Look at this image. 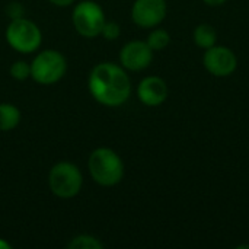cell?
Listing matches in <instances>:
<instances>
[{
  "instance_id": "obj_14",
  "label": "cell",
  "mask_w": 249,
  "mask_h": 249,
  "mask_svg": "<svg viewBox=\"0 0 249 249\" xmlns=\"http://www.w3.org/2000/svg\"><path fill=\"white\" fill-rule=\"evenodd\" d=\"M67 248L70 249H102L104 245L99 242L95 236L90 235H79L71 242L67 244Z\"/></svg>"
},
{
  "instance_id": "obj_19",
  "label": "cell",
  "mask_w": 249,
  "mask_h": 249,
  "mask_svg": "<svg viewBox=\"0 0 249 249\" xmlns=\"http://www.w3.org/2000/svg\"><path fill=\"white\" fill-rule=\"evenodd\" d=\"M206 4H209V6H222V4H225L228 0H203Z\"/></svg>"
},
{
  "instance_id": "obj_3",
  "label": "cell",
  "mask_w": 249,
  "mask_h": 249,
  "mask_svg": "<svg viewBox=\"0 0 249 249\" xmlns=\"http://www.w3.org/2000/svg\"><path fill=\"white\" fill-rule=\"evenodd\" d=\"M48 184L54 196L60 198H71L80 193L83 178L74 163L60 162L51 168Z\"/></svg>"
},
{
  "instance_id": "obj_1",
  "label": "cell",
  "mask_w": 249,
  "mask_h": 249,
  "mask_svg": "<svg viewBox=\"0 0 249 249\" xmlns=\"http://www.w3.org/2000/svg\"><path fill=\"white\" fill-rule=\"evenodd\" d=\"M90 95L105 107L123 105L131 92V83L127 73L114 63H99L89 76Z\"/></svg>"
},
{
  "instance_id": "obj_17",
  "label": "cell",
  "mask_w": 249,
  "mask_h": 249,
  "mask_svg": "<svg viewBox=\"0 0 249 249\" xmlns=\"http://www.w3.org/2000/svg\"><path fill=\"white\" fill-rule=\"evenodd\" d=\"M23 7L19 4V3H10L7 6V15L10 16V19H18V18H22L23 15Z\"/></svg>"
},
{
  "instance_id": "obj_7",
  "label": "cell",
  "mask_w": 249,
  "mask_h": 249,
  "mask_svg": "<svg viewBox=\"0 0 249 249\" xmlns=\"http://www.w3.org/2000/svg\"><path fill=\"white\" fill-rule=\"evenodd\" d=\"M206 70L216 77H228L238 67L236 54L223 45H213L206 50L203 57Z\"/></svg>"
},
{
  "instance_id": "obj_16",
  "label": "cell",
  "mask_w": 249,
  "mask_h": 249,
  "mask_svg": "<svg viewBox=\"0 0 249 249\" xmlns=\"http://www.w3.org/2000/svg\"><path fill=\"white\" fill-rule=\"evenodd\" d=\"M121 34V29H120V25L115 23V22H105L104 28H102V32L101 35H104L105 39L108 41H114L120 36Z\"/></svg>"
},
{
  "instance_id": "obj_20",
  "label": "cell",
  "mask_w": 249,
  "mask_h": 249,
  "mask_svg": "<svg viewBox=\"0 0 249 249\" xmlns=\"http://www.w3.org/2000/svg\"><path fill=\"white\" fill-rule=\"evenodd\" d=\"M10 248H12V245H10L9 242H6V241L0 239V249H10Z\"/></svg>"
},
{
  "instance_id": "obj_15",
  "label": "cell",
  "mask_w": 249,
  "mask_h": 249,
  "mask_svg": "<svg viewBox=\"0 0 249 249\" xmlns=\"http://www.w3.org/2000/svg\"><path fill=\"white\" fill-rule=\"evenodd\" d=\"M10 76L16 80H26L28 77H31V64H28L26 61H15L10 66Z\"/></svg>"
},
{
  "instance_id": "obj_5",
  "label": "cell",
  "mask_w": 249,
  "mask_h": 249,
  "mask_svg": "<svg viewBox=\"0 0 249 249\" xmlns=\"http://www.w3.org/2000/svg\"><path fill=\"white\" fill-rule=\"evenodd\" d=\"M41 39L42 35L39 28L25 18L12 19V22L7 25L6 41L18 53L29 54L38 50V47L41 45Z\"/></svg>"
},
{
  "instance_id": "obj_11",
  "label": "cell",
  "mask_w": 249,
  "mask_h": 249,
  "mask_svg": "<svg viewBox=\"0 0 249 249\" xmlns=\"http://www.w3.org/2000/svg\"><path fill=\"white\" fill-rule=\"evenodd\" d=\"M194 42L197 44V47L207 50L213 45H216L217 41V32L214 29V26L209 25V23H200L196 29H194Z\"/></svg>"
},
{
  "instance_id": "obj_6",
  "label": "cell",
  "mask_w": 249,
  "mask_h": 249,
  "mask_svg": "<svg viewBox=\"0 0 249 249\" xmlns=\"http://www.w3.org/2000/svg\"><path fill=\"white\" fill-rule=\"evenodd\" d=\"M73 25L76 31L86 38L101 35L105 25V15L102 7L90 0L80 1L73 10Z\"/></svg>"
},
{
  "instance_id": "obj_4",
  "label": "cell",
  "mask_w": 249,
  "mask_h": 249,
  "mask_svg": "<svg viewBox=\"0 0 249 249\" xmlns=\"http://www.w3.org/2000/svg\"><path fill=\"white\" fill-rule=\"evenodd\" d=\"M67 70L66 58L55 50L39 53L31 64V77L39 85H53L58 82Z\"/></svg>"
},
{
  "instance_id": "obj_10",
  "label": "cell",
  "mask_w": 249,
  "mask_h": 249,
  "mask_svg": "<svg viewBox=\"0 0 249 249\" xmlns=\"http://www.w3.org/2000/svg\"><path fill=\"white\" fill-rule=\"evenodd\" d=\"M137 96L147 107L162 105L168 98V85L162 77L158 76L144 77L139 83Z\"/></svg>"
},
{
  "instance_id": "obj_18",
  "label": "cell",
  "mask_w": 249,
  "mask_h": 249,
  "mask_svg": "<svg viewBox=\"0 0 249 249\" xmlns=\"http://www.w3.org/2000/svg\"><path fill=\"white\" fill-rule=\"evenodd\" d=\"M54 6H58V7H67L70 4L74 3V0H50Z\"/></svg>"
},
{
  "instance_id": "obj_2",
  "label": "cell",
  "mask_w": 249,
  "mask_h": 249,
  "mask_svg": "<svg viewBox=\"0 0 249 249\" xmlns=\"http://www.w3.org/2000/svg\"><path fill=\"white\" fill-rule=\"evenodd\" d=\"M88 166L93 181L102 187H114L120 184L124 177V163L121 158L108 147L93 150Z\"/></svg>"
},
{
  "instance_id": "obj_9",
  "label": "cell",
  "mask_w": 249,
  "mask_h": 249,
  "mask_svg": "<svg viewBox=\"0 0 249 249\" xmlns=\"http://www.w3.org/2000/svg\"><path fill=\"white\" fill-rule=\"evenodd\" d=\"M153 60V50L146 41H130L120 53V61L124 69L131 71H140L150 66Z\"/></svg>"
},
{
  "instance_id": "obj_8",
  "label": "cell",
  "mask_w": 249,
  "mask_h": 249,
  "mask_svg": "<svg viewBox=\"0 0 249 249\" xmlns=\"http://www.w3.org/2000/svg\"><path fill=\"white\" fill-rule=\"evenodd\" d=\"M165 0H136L131 7V19L140 28H155L166 16Z\"/></svg>"
},
{
  "instance_id": "obj_12",
  "label": "cell",
  "mask_w": 249,
  "mask_h": 249,
  "mask_svg": "<svg viewBox=\"0 0 249 249\" xmlns=\"http://www.w3.org/2000/svg\"><path fill=\"white\" fill-rule=\"evenodd\" d=\"M20 121V111L12 104H0V131L13 130Z\"/></svg>"
},
{
  "instance_id": "obj_13",
  "label": "cell",
  "mask_w": 249,
  "mask_h": 249,
  "mask_svg": "<svg viewBox=\"0 0 249 249\" xmlns=\"http://www.w3.org/2000/svg\"><path fill=\"white\" fill-rule=\"evenodd\" d=\"M149 47L153 50V51H160V50H165L169 42H171V35L165 31V29H155L149 34L147 36V41Z\"/></svg>"
}]
</instances>
